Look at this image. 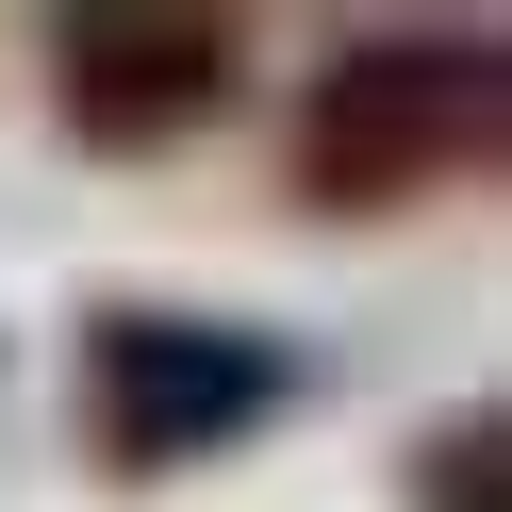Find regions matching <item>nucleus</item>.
Masks as SVG:
<instances>
[{
	"instance_id": "obj_3",
	"label": "nucleus",
	"mask_w": 512,
	"mask_h": 512,
	"mask_svg": "<svg viewBox=\"0 0 512 512\" xmlns=\"http://www.w3.org/2000/svg\"><path fill=\"white\" fill-rule=\"evenodd\" d=\"M232 100H248V34L215 0H83V17H50V116L100 166H166Z\"/></svg>"
},
{
	"instance_id": "obj_4",
	"label": "nucleus",
	"mask_w": 512,
	"mask_h": 512,
	"mask_svg": "<svg viewBox=\"0 0 512 512\" xmlns=\"http://www.w3.org/2000/svg\"><path fill=\"white\" fill-rule=\"evenodd\" d=\"M397 496H413V512H512V413H496V397L430 413L413 463H397Z\"/></svg>"
},
{
	"instance_id": "obj_1",
	"label": "nucleus",
	"mask_w": 512,
	"mask_h": 512,
	"mask_svg": "<svg viewBox=\"0 0 512 512\" xmlns=\"http://www.w3.org/2000/svg\"><path fill=\"white\" fill-rule=\"evenodd\" d=\"M281 413H314V347L265 314L199 298H100L67 331V430L100 479H199L232 446H265Z\"/></svg>"
},
{
	"instance_id": "obj_2",
	"label": "nucleus",
	"mask_w": 512,
	"mask_h": 512,
	"mask_svg": "<svg viewBox=\"0 0 512 512\" xmlns=\"http://www.w3.org/2000/svg\"><path fill=\"white\" fill-rule=\"evenodd\" d=\"M496 116H512V67H496L479 17H446V34H347L298 83V199L314 215H413L430 182L496 166Z\"/></svg>"
}]
</instances>
